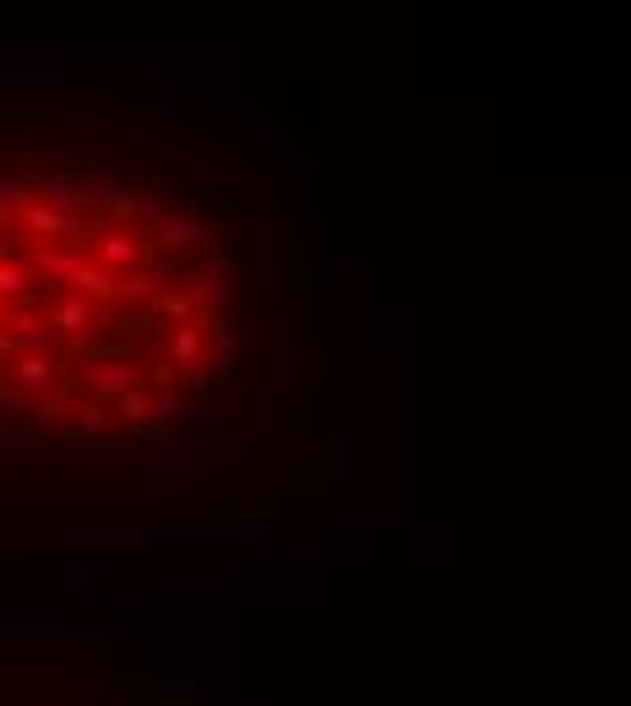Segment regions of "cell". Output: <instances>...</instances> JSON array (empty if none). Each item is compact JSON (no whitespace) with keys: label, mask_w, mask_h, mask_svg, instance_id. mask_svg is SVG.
<instances>
[{"label":"cell","mask_w":631,"mask_h":706,"mask_svg":"<svg viewBox=\"0 0 631 706\" xmlns=\"http://www.w3.org/2000/svg\"><path fill=\"white\" fill-rule=\"evenodd\" d=\"M158 293H163V288H153V278H148L142 267H137V273H121V278H115V299H126V304H153Z\"/></svg>","instance_id":"d6986e66"},{"label":"cell","mask_w":631,"mask_h":706,"mask_svg":"<svg viewBox=\"0 0 631 706\" xmlns=\"http://www.w3.org/2000/svg\"><path fill=\"white\" fill-rule=\"evenodd\" d=\"M104 424H110V403H99V397H77V408H71V435H104Z\"/></svg>","instance_id":"9a60e30c"},{"label":"cell","mask_w":631,"mask_h":706,"mask_svg":"<svg viewBox=\"0 0 631 706\" xmlns=\"http://www.w3.org/2000/svg\"><path fill=\"white\" fill-rule=\"evenodd\" d=\"M49 332H60V337H71V343H82L88 337V326H99V310L88 304V299H77V293H66V299H55L49 304Z\"/></svg>","instance_id":"3957f363"},{"label":"cell","mask_w":631,"mask_h":706,"mask_svg":"<svg viewBox=\"0 0 631 706\" xmlns=\"http://www.w3.org/2000/svg\"><path fill=\"white\" fill-rule=\"evenodd\" d=\"M191 288H185V293H191V304H196V310H213V304H229V282L223 278H213V273H191Z\"/></svg>","instance_id":"2e32d148"},{"label":"cell","mask_w":631,"mask_h":706,"mask_svg":"<svg viewBox=\"0 0 631 706\" xmlns=\"http://www.w3.org/2000/svg\"><path fill=\"white\" fill-rule=\"evenodd\" d=\"M148 278H153V288H163V282H174V262L169 256H148V267H142Z\"/></svg>","instance_id":"d4e9b609"},{"label":"cell","mask_w":631,"mask_h":706,"mask_svg":"<svg viewBox=\"0 0 631 706\" xmlns=\"http://www.w3.org/2000/svg\"><path fill=\"white\" fill-rule=\"evenodd\" d=\"M82 256H88L82 245H49V251H38V262H33V282H66L71 278V267H77Z\"/></svg>","instance_id":"9c48e42d"},{"label":"cell","mask_w":631,"mask_h":706,"mask_svg":"<svg viewBox=\"0 0 631 706\" xmlns=\"http://www.w3.org/2000/svg\"><path fill=\"white\" fill-rule=\"evenodd\" d=\"M148 381H153V386H169V381H174V364H169V359L148 364ZM148 381H142V386H148Z\"/></svg>","instance_id":"484cf974"},{"label":"cell","mask_w":631,"mask_h":706,"mask_svg":"<svg viewBox=\"0 0 631 706\" xmlns=\"http://www.w3.org/2000/svg\"><path fill=\"white\" fill-rule=\"evenodd\" d=\"M137 386H142V364H131V359H88V375H82L88 397L115 403L121 392H137Z\"/></svg>","instance_id":"7a4b0ae2"},{"label":"cell","mask_w":631,"mask_h":706,"mask_svg":"<svg viewBox=\"0 0 631 706\" xmlns=\"http://www.w3.org/2000/svg\"><path fill=\"white\" fill-rule=\"evenodd\" d=\"M163 348H169V364H174V370H196V364H202V332H196V321L174 326V332L163 337Z\"/></svg>","instance_id":"30bf717a"},{"label":"cell","mask_w":631,"mask_h":706,"mask_svg":"<svg viewBox=\"0 0 631 706\" xmlns=\"http://www.w3.org/2000/svg\"><path fill=\"white\" fill-rule=\"evenodd\" d=\"M11 381H16V386H38V392H44V386H55V381H60V364H55L49 354H16Z\"/></svg>","instance_id":"8fae6325"},{"label":"cell","mask_w":631,"mask_h":706,"mask_svg":"<svg viewBox=\"0 0 631 706\" xmlns=\"http://www.w3.org/2000/svg\"><path fill=\"white\" fill-rule=\"evenodd\" d=\"M38 201H44V207H55L60 218H77L88 196H82V185H77V174H71V169H49V174L38 180Z\"/></svg>","instance_id":"5b68a950"},{"label":"cell","mask_w":631,"mask_h":706,"mask_svg":"<svg viewBox=\"0 0 631 706\" xmlns=\"http://www.w3.org/2000/svg\"><path fill=\"white\" fill-rule=\"evenodd\" d=\"M93 201H99L115 223H137V212H142V196H137V190H126V185H104Z\"/></svg>","instance_id":"4fadbf2b"},{"label":"cell","mask_w":631,"mask_h":706,"mask_svg":"<svg viewBox=\"0 0 631 706\" xmlns=\"http://www.w3.org/2000/svg\"><path fill=\"white\" fill-rule=\"evenodd\" d=\"M16 354H22V343H16L11 332H0V364H5V359H16Z\"/></svg>","instance_id":"4316f807"},{"label":"cell","mask_w":631,"mask_h":706,"mask_svg":"<svg viewBox=\"0 0 631 706\" xmlns=\"http://www.w3.org/2000/svg\"><path fill=\"white\" fill-rule=\"evenodd\" d=\"M0 326H11V337L22 343V354H38V343H44V332H49V321H44L38 310H16V315L0 321Z\"/></svg>","instance_id":"5bb4252c"},{"label":"cell","mask_w":631,"mask_h":706,"mask_svg":"<svg viewBox=\"0 0 631 706\" xmlns=\"http://www.w3.org/2000/svg\"><path fill=\"white\" fill-rule=\"evenodd\" d=\"M66 539H82V544H153L158 528H131V522H77L66 528Z\"/></svg>","instance_id":"277c9868"},{"label":"cell","mask_w":631,"mask_h":706,"mask_svg":"<svg viewBox=\"0 0 631 706\" xmlns=\"http://www.w3.org/2000/svg\"><path fill=\"white\" fill-rule=\"evenodd\" d=\"M234 359H240V343H234L229 332H218V343H213V364H218V370H234Z\"/></svg>","instance_id":"603a6c76"},{"label":"cell","mask_w":631,"mask_h":706,"mask_svg":"<svg viewBox=\"0 0 631 706\" xmlns=\"http://www.w3.org/2000/svg\"><path fill=\"white\" fill-rule=\"evenodd\" d=\"M66 282H71V288H77V299H88L93 310H99L104 299H115V278H110L104 267H93L88 256H82V262L71 267V278H66Z\"/></svg>","instance_id":"ba28073f"},{"label":"cell","mask_w":631,"mask_h":706,"mask_svg":"<svg viewBox=\"0 0 631 706\" xmlns=\"http://www.w3.org/2000/svg\"><path fill=\"white\" fill-rule=\"evenodd\" d=\"M191 240H202V229H196L191 218H174V212H163V218H158V229L148 234V256H153V251L174 256V251H180V245H191Z\"/></svg>","instance_id":"52a82bcc"},{"label":"cell","mask_w":631,"mask_h":706,"mask_svg":"<svg viewBox=\"0 0 631 706\" xmlns=\"http://www.w3.org/2000/svg\"><path fill=\"white\" fill-rule=\"evenodd\" d=\"M148 315H163V321H174V326H185L191 315H196V304H191V293L185 288H163L153 304H148Z\"/></svg>","instance_id":"e0dca14e"},{"label":"cell","mask_w":631,"mask_h":706,"mask_svg":"<svg viewBox=\"0 0 631 706\" xmlns=\"http://www.w3.org/2000/svg\"><path fill=\"white\" fill-rule=\"evenodd\" d=\"M22 207H27V190L0 169V229H5V223H16V218H22Z\"/></svg>","instance_id":"ffe728a7"},{"label":"cell","mask_w":631,"mask_h":706,"mask_svg":"<svg viewBox=\"0 0 631 706\" xmlns=\"http://www.w3.org/2000/svg\"><path fill=\"white\" fill-rule=\"evenodd\" d=\"M148 408H153V392H148V386H137V392H121V397L110 403V414H121V419L131 424V429H148Z\"/></svg>","instance_id":"ac0fdd59"},{"label":"cell","mask_w":631,"mask_h":706,"mask_svg":"<svg viewBox=\"0 0 631 706\" xmlns=\"http://www.w3.org/2000/svg\"><path fill=\"white\" fill-rule=\"evenodd\" d=\"M77 397H82V386H77V381H55V386H44V392H38V403H33L27 414H38V419L49 424V419H60V414H71V408H77Z\"/></svg>","instance_id":"7c38bea8"},{"label":"cell","mask_w":631,"mask_h":706,"mask_svg":"<svg viewBox=\"0 0 631 706\" xmlns=\"http://www.w3.org/2000/svg\"><path fill=\"white\" fill-rule=\"evenodd\" d=\"M185 408H191V403H185L180 392H163V397H153V408H148V424H180Z\"/></svg>","instance_id":"7402d4cb"},{"label":"cell","mask_w":631,"mask_h":706,"mask_svg":"<svg viewBox=\"0 0 631 706\" xmlns=\"http://www.w3.org/2000/svg\"><path fill=\"white\" fill-rule=\"evenodd\" d=\"M66 581H71V587H82V581H93V570L77 560V565H66Z\"/></svg>","instance_id":"83f0119b"},{"label":"cell","mask_w":631,"mask_h":706,"mask_svg":"<svg viewBox=\"0 0 631 706\" xmlns=\"http://www.w3.org/2000/svg\"><path fill=\"white\" fill-rule=\"evenodd\" d=\"M27 273L16 267V262H0V304H22L27 299Z\"/></svg>","instance_id":"44dd1931"},{"label":"cell","mask_w":631,"mask_h":706,"mask_svg":"<svg viewBox=\"0 0 631 706\" xmlns=\"http://www.w3.org/2000/svg\"><path fill=\"white\" fill-rule=\"evenodd\" d=\"M16 223H22L27 234H44V240H49V234H66V240H77V234H82V218H60V212H55V207H44L38 196H27V207H22V218H16Z\"/></svg>","instance_id":"8992f818"},{"label":"cell","mask_w":631,"mask_h":706,"mask_svg":"<svg viewBox=\"0 0 631 706\" xmlns=\"http://www.w3.org/2000/svg\"><path fill=\"white\" fill-rule=\"evenodd\" d=\"M202 273H213V278H234V256H229V251H218V245H207V267H202Z\"/></svg>","instance_id":"cb8c5ba5"},{"label":"cell","mask_w":631,"mask_h":706,"mask_svg":"<svg viewBox=\"0 0 631 706\" xmlns=\"http://www.w3.org/2000/svg\"><path fill=\"white\" fill-rule=\"evenodd\" d=\"M148 262V234H131V229H104L99 245H93V267H104L110 278L121 273H137Z\"/></svg>","instance_id":"6da1fadb"}]
</instances>
